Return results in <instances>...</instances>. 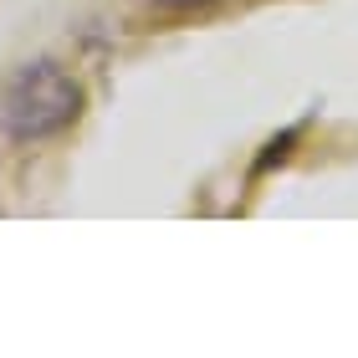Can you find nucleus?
I'll return each mask as SVG.
<instances>
[{
    "mask_svg": "<svg viewBox=\"0 0 358 358\" xmlns=\"http://www.w3.org/2000/svg\"><path fill=\"white\" fill-rule=\"evenodd\" d=\"M83 118V83L57 62H26L0 92V123L15 143L57 138Z\"/></svg>",
    "mask_w": 358,
    "mask_h": 358,
    "instance_id": "obj_1",
    "label": "nucleus"
},
{
    "mask_svg": "<svg viewBox=\"0 0 358 358\" xmlns=\"http://www.w3.org/2000/svg\"><path fill=\"white\" fill-rule=\"evenodd\" d=\"M159 10H200V6H215V0H154Z\"/></svg>",
    "mask_w": 358,
    "mask_h": 358,
    "instance_id": "obj_2",
    "label": "nucleus"
}]
</instances>
